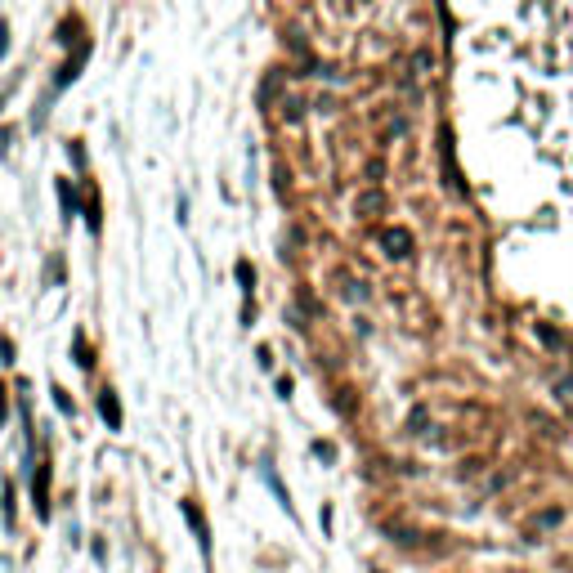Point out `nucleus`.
<instances>
[{"mask_svg":"<svg viewBox=\"0 0 573 573\" xmlns=\"http://www.w3.org/2000/svg\"><path fill=\"white\" fill-rule=\"evenodd\" d=\"M524 32H515L520 99L529 170L542 184L529 219L542 224L560 247L565 291L573 304V0H520Z\"/></svg>","mask_w":573,"mask_h":573,"instance_id":"nucleus-1","label":"nucleus"},{"mask_svg":"<svg viewBox=\"0 0 573 573\" xmlns=\"http://www.w3.org/2000/svg\"><path fill=\"white\" fill-rule=\"evenodd\" d=\"M99 412H103L108 430H121V404H117V394H112V389H103V394H99Z\"/></svg>","mask_w":573,"mask_h":573,"instance_id":"nucleus-2","label":"nucleus"},{"mask_svg":"<svg viewBox=\"0 0 573 573\" xmlns=\"http://www.w3.org/2000/svg\"><path fill=\"white\" fill-rule=\"evenodd\" d=\"M179 510H184V520L193 524V533H198V546L206 551V546H211V538H206V524H202V515H198V510H193V502H184Z\"/></svg>","mask_w":573,"mask_h":573,"instance_id":"nucleus-3","label":"nucleus"},{"mask_svg":"<svg viewBox=\"0 0 573 573\" xmlns=\"http://www.w3.org/2000/svg\"><path fill=\"white\" fill-rule=\"evenodd\" d=\"M385 247H389V255H408V233H404V228L385 233Z\"/></svg>","mask_w":573,"mask_h":573,"instance_id":"nucleus-4","label":"nucleus"},{"mask_svg":"<svg viewBox=\"0 0 573 573\" xmlns=\"http://www.w3.org/2000/svg\"><path fill=\"white\" fill-rule=\"evenodd\" d=\"M238 283H242V291H247V296H251V283H255V269H251V264H247V260H238Z\"/></svg>","mask_w":573,"mask_h":573,"instance_id":"nucleus-5","label":"nucleus"},{"mask_svg":"<svg viewBox=\"0 0 573 573\" xmlns=\"http://www.w3.org/2000/svg\"><path fill=\"white\" fill-rule=\"evenodd\" d=\"M54 404H58V408H63V412H67V417H77V404H72V399H67V394H63V389H58V385H54Z\"/></svg>","mask_w":573,"mask_h":573,"instance_id":"nucleus-6","label":"nucleus"},{"mask_svg":"<svg viewBox=\"0 0 573 573\" xmlns=\"http://www.w3.org/2000/svg\"><path fill=\"white\" fill-rule=\"evenodd\" d=\"M0 54H9V27L0 22Z\"/></svg>","mask_w":573,"mask_h":573,"instance_id":"nucleus-7","label":"nucleus"},{"mask_svg":"<svg viewBox=\"0 0 573 573\" xmlns=\"http://www.w3.org/2000/svg\"><path fill=\"white\" fill-rule=\"evenodd\" d=\"M0 425H5V389H0Z\"/></svg>","mask_w":573,"mask_h":573,"instance_id":"nucleus-8","label":"nucleus"}]
</instances>
